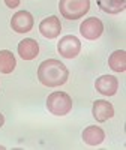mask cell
<instances>
[{
  "mask_svg": "<svg viewBox=\"0 0 126 150\" xmlns=\"http://www.w3.org/2000/svg\"><path fill=\"white\" fill-rule=\"evenodd\" d=\"M69 71L60 60H44L38 68V80L45 87H57L68 81Z\"/></svg>",
  "mask_w": 126,
  "mask_h": 150,
  "instance_id": "cell-1",
  "label": "cell"
},
{
  "mask_svg": "<svg viewBox=\"0 0 126 150\" xmlns=\"http://www.w3.org/2000/svg\"><path fill=\"white\" fill-rule=\"evenodd\" d=\"M90 9V0H60L59 11L63 18L75 21L83 18Z\"/></svg>",
  "mask_w": 126,
  "mask_h": 150,
  "instance_id": "cell-2",
  "label": "cell"
},
{
  "mask_svg": "<svg viewBox=\"0 0 126 150\" xmlns=\"http://www.w3.org/2000/svg\"><path fill=\"white\" fill-rule=\"evenodd\" d=\"M47 110L54 116H66L72 110V98L65 92H54L47 98Z\"/></svg>",
  "mask_w": 126,
  "mask_h": 150,
  "instance_id": "cell-3",
  "label": "cell"
},
{
  "mask_svg": "<svg viewBox=\"0 0 126 150\" xmlns=\"http://www.w3.org/2000/svg\"><path fill=\"white\" fill-rule=\"evenodd\" d=\"M57 51L62 57L66 59H74L77 57L81 51V42L77 36L74 35H66L63 36L57 44Z\"/></svg>",
  "mask_w": 126,
  "mask_h": 150,
  "instance_id": "cell-4",
  "label": "cell"
},
{
  "mask_svg": "<svg viewBox=\"0 0 126 150\" xmlns=\"http://www.w3.org/2000/svg\"><path fill=\"white\" fill-rule=\"evenodd\" d=\"M80 33L89 41H95L98 38L102 36L104 33V24L99 18L96 17H90L81 23L80 26Z\"/></svg>",
  "mask_w": 126,
  "mask_h": 150,
  "instance_id": "cell-5",
  "label": "cell"
},
{
  "mask_svg": "<svg viewBox=\"0 0 126 150\" xmlns=\"http://www.w3.org/2000/svg\"><path fill=\"white\" fill-rule=\"evenodd\" d=\"M11 27L15 33H29L33 29V15L29 11H18L12 15Z\"/></svg>",
  "mask_w": 126,
  "mask_h": 150,
  "instance_id": "cell-6",
  "label": "cell"
},
{
  "mask_svg": "<svg viewBox=\"0 0 126 150\" xmlns=\"http://www.w3.org/2000/svg\"><path fill=\"white\" fill-rule=\"evenodd\" d=\"M62 32V23L56 15L47 17L39 23V33L44 38H48V39H54L57 38Z\"/></svg>",
  "mask_w": 126,
  "mask_h": 150,
  "instance_id": "cell-7",
  "label": "cell"
},
{
  "mask_svg": "<svg viewBox=\"0 0 126 150\" xmlns=\"http://www.w3.org/2000/svg\"><path fill=\"white\" fill-rule=\"evenodd\" d=\"M95 89L104 96H114L119 89V81L113 75H101L95 81Z\"/></svg>",
  "mask_w": 126,
  "mask_h": 150,
  "instance_id": "cell-8",
  "label": "cell"
},
{
  "mask_svg": "<svg viewBox=\"0 0 126 150\" xmlns=\"http://www.w3.org/2000/svg\"><path fill=\"white\" fill-rule=\"evenodd\" d=\"M92 112H93V117L98 122L102 123V122H107L108 119H111L113 116H114V107H113V104L108 102V101L98 99V101L93 102Z\"/></svg>",
  "mask_w": 126,
  "mask_h": 150,
  "instance_id": "cell-9",
  "label": "cell"
},
{
  "mask_svg": "<svg viewBox=\"0 0 126 150\" xmlns=\"http://www.w3.org/2000/svg\"><path fill=\"white\" fill-rule=\"evenodd\" d=\"M39 53V44L32 38H26L18 44V54L23 60H33Z\"/></svg>",
  "mask_w": 126,
  "mask_h": 150,
  "instance_id": "cell-10",
  "label": "cell"
},
{
  "mask_svg": "<svg viewBox=\"0 0 126 150\" xmlns=\"http://www.w3.org/2000/svg\"><path fill=\"white\" fill-rule=\"evenodd\" d=\"M105 140V132L102 128L96 126V125H90L83 131V141L87 146H99Z\"/></svg>",
  "mask_w": 126,
  "mask_h": 150,
  "instance_id": "cell-11",
  "label": "cell"
},
{
  "mask_svg": "<svg viewBox=\"0 0 126 150\" xmlns=\"http://www.w3.org/2000/svg\"><path fill=\"white\" fill-rule=\"evenodd\" d=\"M96 3L107 14H120L126 8V0H96Z\"/></svg>",
  "mask_w": 126,
  "mask_h": 150,
  "instance_id": "cell-12",
  "label": "cell"
},
{
  "mask_svg": "<svg viewBox=\"0 0 126 150\" xmlns=\"http://www.w3.org/2000/svg\"><path fill=\"white\" fill-rule=\"evenodd\" d=\"M108 66L114 72H125L126 71V53L125 50H116L108 57Z\"/></svg>",
  "mask_w": 126,
  "mask_h": 150,
  "instance_id": "cell-13",
  "label": "cell"
},
{
  "mask_svg": "<svg viewBox=\"0 0 126 150\" xmlns=\"http://www.w3.org/2000/svg\"><path fill=\"white\" fill-rule=\"evenodd\" d=\"M17 66L15 56L9 50H0V72L2 74H12Z\"/></svg>",
  "mask_w": 126,
  "mask_h": 150,
  "instance_id": "cell-14",
  "label": "cell"
},
{
  "mask_svg": "<svg viewBox=\"0 0 126 150\" xmlns=\"http://www.w3.org/2000/svg\"><path fill=\"white\" fill-rule=\"evenodd\" d=\"M20 2L21 0H5V5L8 8H11V9H15V8L20 6Z\"/></svg>",
  "mask_w": 126,
  "mask_h": 150,
  "instance_id": "cell-15",
  "label": "cell"
},
{
  "mask_svg": "<svg viewBox=\"0 0 126 150\" xmlns=\"http://www.w3.org/2000/svg\"><path fill=\"white\" fill-rule=\"evenodd\" d=\"M3 123H5V116L2 114V112H0V128L3 126Z\"/></svg>",
  "mask_w": 126,
  "mask_h": 150,
  "instance_id": "cell-16",
  "label": "cell"
}]
</instances>
